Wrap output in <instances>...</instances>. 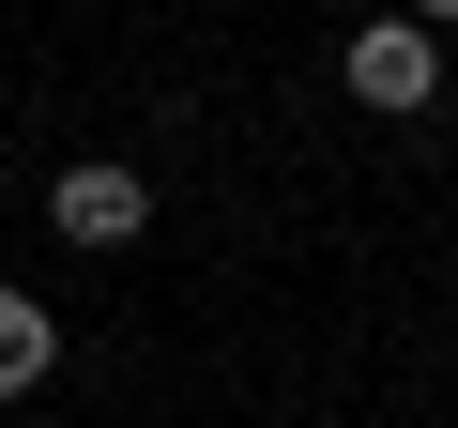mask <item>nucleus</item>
Masks as SVG:
<instances>
[{
	"instance_id": "1",
	"label": "nucleus",
	"mask_w": 458,
	"mask_h": 428,
	"mask_svg": "<svg viewBox=\"0 0 458 428\" xmlns=\"http://www.w3.org/2000/svg\"><path fill=\"white\" fill-rule=\"evenodd\" d=\"M336 77H352V107H382V123H412V107L443 92V31H412V16H367V31L336 47Z\"/></svg>"
},
{
	"instance_id": "2",
	"label": "nucleus",
	"mask_w": 458,
	"mask_h": 428,
	"mask_svg": "<svg viewBox=\"0 0 458 428\" xmlns=\"http://www.w3.org/2000/svg\"><path fill=\"white\" fill-rule=\"evenodd\" d=\"M47 230H62V245H92V261H107V245H138V230H153V184H138V168H123V153H77V168H62V184H47Z\"/></svg>"
},
{
	"instance_id": "3",
	"label": "nucleus",
	"mask_w": 458,
	"mask_h": 428,
	"mask_svg": "<svg viewBox=\"0 0 458 428\" xmlns=\"http://www.w3.org/2000/svg\"><path fill=\"white\" fill-rule=\"evenodd\" d=\"M47 367H62V306H31L16 276H0V413H16V398H31Z\"/></svg>"
},
{
	"instance_id": "4",
	"label": "nucleus",
	"mask_w": 458,
	"mask_h": 428,
	"mask_svg": "<svg viewBox=\"0 0 458 428\" xmlns=\"http://www.w3.org/2000/svg\"><path fill=\"white\" fill-rule=\"evenodd\" d=\"M412 31H458V0H412Z\"/></svg>"
}]
</instances>
